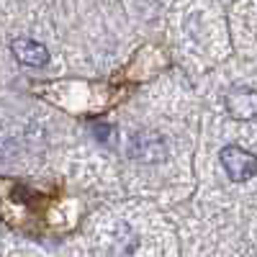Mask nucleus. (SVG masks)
Listing matches in <instances>:
<instances>
[{"mask_svg": "<svg viewBox=\"0 0 257 257\" xmlns=\"http://www.w3.org/2000/svg\"><path fill=\"white\" fill-rule=\"evenodd\" d=\"M226 103V111L231 118H239V121H249L257 116V90L252 88H244V85H239V88H231L224 98Z\"/></svg>", "mask_w": 257, "mask_h": 257, "instance_id": "nucleus-2", "label": "nucleus"}, {"mask_svg": "<svg viewBox=\"0 0 257 257\" xmlns=\"http://www.w3.org/2000/svg\"><path fill=\"white\" fill-rule=\"evenodd\" d=\"M11 52H13V57L21 64H26V67H44V64L49 62L47 47H41L39 41H34V39H24V36L13 39L11 41Z\"/></svg>", "mask_w": 257, "mask_h": 257, "instance_id": "nucleus-3", "label": "nucleus"}, {"mask_svg": "<svg viewBox=\"0 0 257 257\" xmlns=\"http://www.w3.org/2000/svg\"><path fill=\"white\" fill-rule=\"evenodd\" d=\"M219 160H221L224 173L234 183H247V180H252L257 175V157L252 152H247V149L237 147V144L224 147Z\"/></svg>", "mask_w": 257, "mask_h": 257, "instance_id": "nucleus-1", "label": "nucleus"}]
</instances>
